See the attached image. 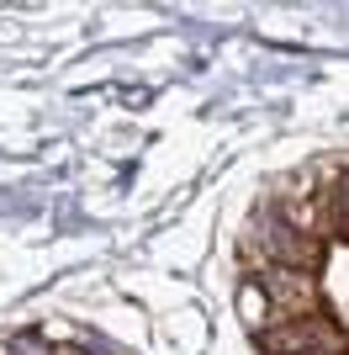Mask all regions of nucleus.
<instances>
[{"label":"nucleus","instance_id":"nucleus-1","mask_svg":"<svg viewBox=\"0 0 349 355\" xmlns=\"http://www.w3.org/2000/svg\"><path fill=\"white\" fill-rule=\"evenodd\" d=\"M249 260H254V270L265 266H286V270H312L318 266V250H323V239H307L296 234L280 212H260L254 218V228H249Z\"/></svg>","mask_w":349,"mask_h":355},{"label":"nucleus","instance_id":"nucleus-2","mask_svg":"<svg viewBox=\"0 0 349 355\" xmlns=\"http://www.w3.org/2000/svg\"><path fill=\"white\" fill-rule=\"evenodd\" d=\"M260 345H265L270 355H349V334L328 318V313L276 324L270 334H260Z\"/></svg>","mask_w":349,"mask_h":355},{"label":"nucleus","instance_id":"nucleus-3","mask_svg":"<svg viewBox=\"0 0 349 355\" xmlns=\"http://www.w3.org/2000/svg\"><path fill=\"white\" fill-rule=\"evenodd\" d=\"M254 282H260V286H265V297H270V308H276V324H291V318H312V313H323L318 276H312V270L265 266V270H254Z\"/></svg>","mask_w":349,"mask_h":355},{"label":"nucleus","instance_id":"nucleus-4","mask_svg":"<svg viewBox=\"0 0 349 355\" xmlns=\"http://www.w3.org/2000/svg\"><path fill=\"white\" fill-rule=\"evenodd\" d=\"M238 313H244V324L254 329V334H270V329H276V308H270V297H265V286L254 282V276L238 286Z\"/></svg>","mask_w":349,"mask_h":355},{"label":"nucleus","instance_id":"nucleus-5","mask_svg":"<svg viewBox=\"0 0 349 355\" xmlns=\"http://www.w3.org/2000/svg\"><path fill=\"white\" fill-rule=\"evenodd\" d=\"M328 212H334V228H339V234L349 239V175L339 180V191L328 196Z\"/></svg>","mask_w":349,"mask_h":355},{"label":"nucleus","instance_id":"nucleus-6","mask_svg":"<svg viewBox=\"0 0 349 355\" xmlns=\"http://www.w3.org/2000/svg\"><path fill=\"white\" fill-rule=\"evenodd\" d=\"M6 355H53V345H43V340H16Z\"/></svg>","mask_w":349,"mask_h":355}]
</instances>
